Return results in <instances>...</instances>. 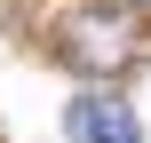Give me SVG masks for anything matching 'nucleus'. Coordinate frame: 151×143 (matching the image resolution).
I'll return each instance as SVG.
<instances>
[{
    "instance_id": "1",
    "label": "nucleus",
    "mask_w": 151,
    "mask_h": 143,
    "mask_svg": "<svg viewBox=\"0 0 151 143\" xmlns=\"http://www.w3.org/2000/svg\"><path fill=\"white\" fill-rule=\"evenodd\" d=\"M64 135H72V143H143V119L127 111V96L80 88V96L64 103Z\"/></svg>"
},
{
    "instance_id": "2",
    "label": "nucleus",
    "mask_w": 151,
    "mask_h": 143,
    "mask_svg": "<svg viewBox=\"0 0 151 143\" xmlns=\"http://www.w3.org/2000/svg\"><path fill=\"white\" fill-rule=\"evenodd\" d=\"M72 48H80V64H88V72H119V64H127V48H135L127 8H80Z\"/></svg>"
},
{
    "instance_id": "3",
    "label": "nucleus",
    "mask_w": 151,
    "mask_h": 143,
    "mask_svg": "<svg viewBox=\"0 0 151 143\" xmlns=\"http://www.w3.org/2000/svg\"><path fill=\"white\" fill-rule=\"evenodd\" d=\"M127 8H143V16H151V0H127Z\"/></svg>"
}]
</instances>
